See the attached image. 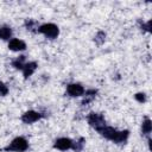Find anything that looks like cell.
<instances>
[{"label":"cell","instance_id":"6da1fadb","mask_svg":"<svg viewBox=\"0 0 152 152\" xmlns=\"http://www.w3.org/2000/svg\"><path fill=\"white\" fill-rule=\"evenodd\" d=\"M97 132L102 137H104L106 139L112 140V141H114L116 144L125 142L127 140L128 135H129V132L127 129H125V131H116L115 128H113L110 126H107V125L103 126V127H101L100 129H97Z\"/></svg>","mask_w":152,"mask_h":152},{"label":"cell","instance_id":"7a4b0ae2","mask_svg":"<svg viewBox=\"0 0 152 152\" xmlns=\"http://www.w3.org/2000/svg\"><path fill=\"white\" fill-rule=\"evenodd\" d=\"M28 148V142L24 137L14 138L4 150L6 152H24Z\"/></svg>","mask_w":152,"mask_h":152},{"label":"cell","instance_id":"3957f363","mask_svg":"<svg viewBox=\"0 0 152 152\" xmlns=\"http://www.w3.org/2000/svg\"><path fill=\"white\" fill-rule=\"evenodd\" d=\"M37 31H38L39 33L44 34V36H45L46 38H49V39H55V38H57V36L59 34V28H58V26L55 25V24H51V23L40 25Z\"/></svg>","mask_w":152,"mask_h":152},{"label":"cell","instance_id":"277c9868","mask_svg":"<svg viewBox=\"0 0 152 152\" xmlns=\"http://www.w3.org/2000/svg\"><path fill=\"white\" fill-rule=\"evenodd\" d=\"M88 124L97 131V129H100L101 127L106 126V120H104V118H103L102 114H100V113H94V112H93V113H90V114L88 115Z\"/></svg>","mask_w":152,"mask_h":152},{"label":"cell","instance_id":"5b68a950","mask_svg":"<svg viewBox=\"0 0 152 152\" xmlns=\"http://www.w3.org/2000/svg\"><path fill=\"white\" fill-rule=\"evenodd\" d=\"M66 93L69 96L71 97H77V96H82L84 94V88L80 84V83H70L66 87Z\"/></svg>","mask_w":152,"mask_h":152},{"label":"cell","instance_id":"8992f818","mask_svg":"<svg viewBox=\"0 0 152 152\" xmlns=\"http://www.w3.org/2000/svg\"><path fill=\"white\" fill-rule=\"evenodd\" d=\"M43 118V115L40 114V113H38V112H34V110H27L26 113H24L23 115H21V121L24 122V124H33V122H36V121H38L39 119H42Z\"/></svg>","mask_w":152,"mask_h":152},{"label":"cell","instance_id":"52a82bcc","mask_svg":"<svg viewBox=\"0 0 152 152\" xmlns=\"http://www.w3.org/2000/svg\"><path fill=\"white\" fill-rule=\"evenodd\" d=\"M72 145H74V141L69 138H58L55 144H53V147L59 150V151H66V150H70L72 148Z\"/></svg>","mask_w":152,"mask_h":152},{"label":"cell","instance_id":"ba28073f","mask_svg":"<svg viewBox=\"0 0 152 152\" xmlns=\"http://www.w3.org/2000/svg\"><path fill=\"white\" fill-rule=\"evenodd\" d=\"M8 49L12 50V51H17V52H18V51H23V50L26 49V44H25V42L21 40V39L13 38V39H11L10 43H8Z\"/></svg>","mask_w":152,"mask_h":152},{"label":"cell","instance_id":"9c48e42d","mask_svg":"<svg viewBox=\"0 0 152 152\" xmlns=\"http://www.w3.org/2000/svg\"><path fill=\"white\" fill-rule=\"evenodd\" d=\"M36 69H37V63L36 62H27V63H25L24 66H23V69H21L24 77L25 78H28L36 71Z\"/></svg>","mask_w":152,"mask_h":152},{"label":"cell","instance_id":"30bf717a","mask_svg":"<svg viewBox=\"0 0 152 152\" xmlns=\"http://www.w3.org/2000/svg\"><path fill=\"white\" fill-rule=\"evenodd\" d=\"M96 94H97V90H95V89H89V90H87L86 94H84V99H83V101H82V104H88L89 102H91V101L95 99Z\"/></svg>","mask_w":152,"mask_h":152},{"label":"cell","instance_id":"8fae6325","mask_svg":"<svg viewBox=\"0 0 152 152\" xmlns=\"http://www.w3.org/2000/svg\"><path fill=\"white\" fill-rule=\"evenodd\" d=\"M12 36V30L10 26H1L0 27V39L7 40Z\"/></svg>","mask_w":152,"mask_h":152},{"label":"cell","instance_id":"7c38bea8","mask_svg":"<svg viewBox=\"0 0 152 152\" xmlns=\"http://www.w3.org/2000/svg\"><path fill=\"white\" fill-rule=\"evenodd\" d=\"M151 131H152V122H151L150 119L146 118V119L142 121V125H141V132H142V134H150Z\"/></svg>","mask_w":152,"mask_h":152},{"label":"cell","instance_id":"4fadbf2b","mask_svg":"<svg viewBox=\"0 0 152 152\" xmlns=\"http://www.w3.org/2000/svg\"><path fill=\"white\" fill-rule=\"evenodd\" d=\"M24 62H25V56H19L17 59H14V61L12 62V65H13L15 69L21 70L23 66H24V64H25Z\"/></svg>","mask_w":152,"mask_h":152},{"label":"cell","instance_id":"5bb4252c","mask_svg":"<svg viewBox=\"0 0 152 152\" xmlns=\"http://www.w3.org/2000/svg\"><path fill=\"white\" fill-rule=\"evenodd\" d=\"M104 39H106V33H104L103 31H99V32L96 33V36L94 37L95 43L99 44V45H101V44L104 42Z\"/></svg>","mask_w":152,"mask_h":152},{"label":"cell","instance_id":"9a60e30c","mask_svg":"<svg viewBox=\"0 0 152 152\" xmlns=\"http://www.w3.org/2000/svg\"><path fill=\"white\" fill-rule=\"evenodd\" d=\"M25 26H26V28L30 30V31H33V28H37V30H38V27H37V21H36V20H32V19L26 20V21H25Z\"/></svg>","mask_w":152,"mask_h":152},{"label":"cell","instance_id":"2e32d148","mask_svg":"<svg viewBox=\"0 0 152 152\" xmlns=\"http://www.w3.org/2000/svg\"><path fill=\"white\" fill-rule=\"evenodd\" d=\"M83 145H84V139H83V138H81L78 141L74 142V145H72V148H74L76 152H80V151L83 148Z\"/></svg>","mask_w":152,"mask_h":152},{"label":"cell","instance_id":"e0dca14e","mask_svg":"<svg viewBox=\"0 0 152 152\" xmlns=\"http://www.w3.org/2000/svg\"><path fill=\"white\" fill-rule=\"evenodd\" d=\"M134 99H135L138 102L144 103V102L146 101V95H145L144 93H137V94L134 95Z\"/></svg>","mask_w":152,"mask_h":152},{"label":"cell","instance_id":"ac0fdd59","mask_svg":"<svg viewBox=\"0 0 152 152\" xmlns=\"http://www.w3.org/2000/svg\"><path fill=\"white\" fill-rule=\"evenodd\" d=\"M7 94H8V88H7V86H6L5 83L0 82V96H5V95H7Z\"/></svg>","mask_w":152,"mask_h":152},{"label":"cell","instance_id":"d6986e66","mask_svg":"<svg viewBox=\"0 0 152 152\" xmlns=\"http://www.w3.org/2000/svg\"><path fill=\"white\" fill-rule=\"evenodd\" d=\"M151 24H152V20H148L146 24L145 23H141V28H144L145 31H147V32H151Z\"/></svg>","mask_w":152,"mask_h":152}]
</instances>
